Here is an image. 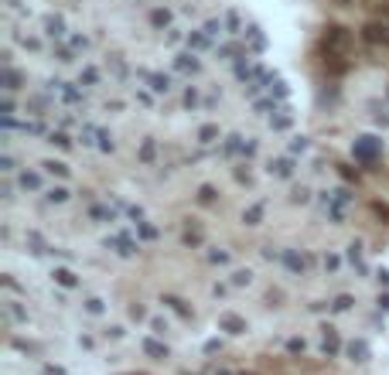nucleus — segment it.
Segmentation results:
<instances>
[{
  "label": "nucleus",
  "mask_w": 389,
  "mask_h": 375,
  "mask_svg": "<svg viewBox=\"0 0 389 375\" xmlns=\"http://www.w3.org/2000/svg\"><path fill=\"white\" fill-rule=\"evenodd\" d=\"M376 154H379V140H372V136L355 140V157H358V160H372Z\"/></svg>",
  "instance_id": "1"
},
{
  "label": "nucleus",
  "mask_w": 389,
  "mask_h": 375,
  "mask_svg": "<svg viewBox=\"0 0 389 375\" xmlns=\"http://www.w3.org/2000/svg\"><path fill=\"white\" fill-rule=\"evenodd\" d=\"M48 198H51V201H65V198H69V191H65V188H55Z\"/></svg>",
  "instance_id": "17"
},
{
  "label": "nucleus",
  "mask_w": 389,
  "mask_h": 375,
  "mask_svg": "<svg viewBox=\"0 0 389 375\" xmlns=\"http://www.w3.org/2000/svg\"><path fill=\"white\" fill-rule=\"evenodd\" d=\"M218 31H222V24H218V21H208L205 24V34H208V38H215Z\"/></svg>",
  "instance_id": "16"
},
{
  "label": "nucleus",
  "mask_w": 389,
  "mask_h": 375,
  "mask_svg": "<svg viewBox=\"0 0 389 375\" xmlns=\"http://www.w3.org/2000/svg\"><path fill=\"white\" fill-rule=\"evenodd\" d=\"M348 355H352V362H366L369 358V344L366 341H348Z\"/></svg>",
  "instance_id": "4"
},
{
  "label": "nucleus",
  "mask_w": 389,
  "mask_h": 375,
  "mask_svg": "<svg viewBox=\"0 0 389 375\" xmlns=\"http://www.w3.org/2000/svg\"><path fill=\"white\" fill-rule=\"evenodd\" d=\"M188 41H191L194 48H205V45H208V38H202V34H191V38H188Z\"/></svg>",
  "instance_id": "19"
},
{
  "label": "nucleus",
  "mask_w": 389,
  "mask_h": 375,
  "mask_svg": "<svg viewBox=\"0 0 389 375\" xmlns=\"http://www.w3.org/2000/svg\"><path fill=\"white\" fill-rule=\"evenodd\" d=\"M55 276H58V283H62V286H75V276H72L69 270H58Z\"/></svg>",
  "instance_id": "11"
},
{
  "label": "nucleus",
  "mask_w": 389,
  "mask_h": 375,
  "mask_svg": "<svg viewBox=\"0 0 389 375\" xmlns=\"http://www.w3.org/2000/svg\"><path fill=\"white\" fill-rule=\"evenodd\" d=\"M48 34H62V17H48Z\"/></svg>",
  "instance_id": "12"
},
{
  "label": "nucleus",
  "mask_w": 389,
  "mask_h": 375,
  "mask_svg": "<svg viewBox=\"0 0 389 375\" xmlns=\"http://www.w3.org/2000/svg\"><path fill=\"white\" fill-rule=\"evenodd\" d=\"M215 136H218V130H215V126H205V130H202V140H205V143H212Z\"/></svg>",
  "instance_id": "14"
},
{
  "label": "nucleus",
  "mask_w": 389,
  "mask_h": 375,
  "mask_svg": "<svg viewBox=\"0 0 389 375\" xmlns=\"http://www.w3.org/2000/svg\"><path fill=\"white\" fill-rule=\"evenodd\" d=\"M218 375H229V372H218Z\"/></svg>",
  "instance_id": "24"
},
{
  "label": "nucleus",
  "mask_w": 389,
  "mask_h": 375,
  "mask_svg": "<svg viewBox=\"0 0 389 375\" xmlns=\"http://www.w3.org/2000/svg\"><path fill=\"white\" fill-rule=\"evenodd\" d=\"M218 328H226L229 334H242V331H246V321L236 318V314H222V318H218Z\"/></svg>",
  "instance_id": "3"
},
{
  "label": "nucleus",
  "mask_w": 389,
  "mask_h": 375,
  "mask_svg": "<svg viewBox=\"0 0 389 375\" xmlns=\"http://www.w3.org/2000/svg\"><path fill=\"white\" fill-rule=\"evenodd\" d=\"M21 184H24V188H38V178H35V174H24Z\"/></svg>",
  "instance_id": "20"
},
{
  "label": "nucleus",
  "mask_w": 389,
  "mask_h": 375,
  "mask_svg": "<svg viewBox=\"0 0 389 375\" xmlns=\"http://www.w3.org/2000/svg\"><path fill=\"white\" fill-rule=\"evenodd\" d=\"M366 38H369V41H379V38H386V27H379V24H369V27H366Z\"/></svg>",
  "instance_id": "8"
},
{
  "label": "nucleus",
  "mask_w": 389,
  "mask_h": 375,
  "mask_svg": "<svg viewBox=\"0 0 389 375\" xmlns=\"http://www.w3.org/2000/svg\"><path fill=\"white\" fill-rule=\"evenodd\" d=\"M324 352H328V355H335V352H338V334H335L331 328L324 331Z\"/></svg>",
  "instance_id": "5"
},
{
  "label": "nucleus",
  "mask_w": 389,
  "mask_h": 375,
  "mask_svg": "<svg viewBox=\"0 0 389 375\" xmlns=\"http://www.w3.org/2000/svg\"><path fill=\"white\" fill-rule=\"evenodd\" d=\"M324 45L331 48V51H345V45H348V34H345V27H328Z\"/></svg>",
  "instance_id": "2"
},
{
  "label": "nucleus",
  "mask_w": 389,
  "mask_h": 375,
  "mask_svg": "<svg viewBox=\"0 0 389 375\" xmlns=\"http://www.w3.org/2000/svg\"><path fill=\"white\" fill-rule=\"evenodd\" d=\"M232 280H236V283H249V273H246V270H239L236 276H232Z\"/></svg>",
  "instance_id": "21"
},
{
  "label": "nucleus",
  "mask_w": 389,
  "mask_h": 375,
  "mask_svg": "<svg viewBox=\"0 0 389 375\" xmlns=\"http://www.w3.org/2000/svg\"><path fill=\"white\" fill-rule=\"evenodd\" d=\"M260 218H263V205H253L249 212H246V222H249V225H256Z\"/></svg>",
  "instance_id": "10"
},
{
  "label": "nucleus",
  "mask_w": 389,
  "mask_h": 375,
  "mask_svg": "<svg viewBox=\"0 0 389 375\" xmlns=\"http://www.w3.org/2000/svg\"><path fill=\"white\" fill-rule=\"evenodd\" d=\"M348 304H352V297H338V304H335V307H338V310H348Z\"/></svg>",
  "instance_id": "22"
},
{
  "label": "nucleus",
  "mask_w": 389,
  "mask_h": 375,
  "mask_svg": "<svg viewBox=\"0 0 389 375\" xmlns=\"http://www.w3.org/2000/svg\"><path fill=\"white\" fill-rule=\"evenodd\" d=\"M284 263H287V266H290L294 273H300V270H304V259H300L297 252H284Z\"/></svg>",
  "instance_id": "7"
},
{
  "label": "nucleus",
  "mask_w": 389,
  "mask_h": 375,
  "mask_svg": "<svg viewBox=\"0 0 389 375\" xmlns=\"http://www.w3.org/2000/svg\"><path fill=\"white\" fill-rule=\"evenodd\" d=\"M45 170H51V174H62V178L69 174V167H65L62 160H45Z\"/></svg>",
  "instance_id": "9"
},
{
  "label": "nucleus",
  "mask_w": 389,
  "mask_h": 375,
  "mask_svg": "<svg viewBox=\"0 0 389 375\" xmlns=\"http://www.w3.org/2000/svg\"><path fill=\"white\" fill-rule=\"evenodd\" d=\"M144 348H147V355H154V358H164V355H168V348H164L160 341H144Z\"/></svg>",
  "instance_id": "6"
},
{
  "label": "nucleus",
  "mask_w": 389,
  "mask_h": 375,
  "mask_svg": "<svg viewBox=\"0 0 389 375\" xmlns=\"http://www.w3.org/2000/svg\"><path fill=\"white\" fill-rule=\"evenodd\" d=\"M150 85L157 92H168V79H160V75H150Z\"/></svg>",
  "instance_id": "13"
},
{
  "label": "nucleus",
  "mask_w": 389,
  "mask_h": 375,
  "mask_svg": "<svg viewBox=\"0 0 389 375\" xmlns=\"http://www.w3.org/2000/svg\"><path fill=\"white\" fill-rule=\"evenodd\" d=\"M150 157H154V143L147 140V143H144V160H150Z\"/></svg>",
  "instance_id": "23"
},
{
  "label": "nucleus",
  "mask_w": 389,
  "mask_h": 375,
  "mask_svg": "<svg viewBox=\"0 0 389 375\" xmlns=\"http://www.w3.org/2000/svg\"><path fill=\"white\" fill-rule=\"evenodd\" d=\"M150 21H154V24H157V27H160V24H168V21H171V17H168V11H154V17H150Z\"/></svg>",
  "instance_id": "15"
},
{
  "label": "nucleus",
  "mask_w": 389,
  "mask_h": 375,
  "mask_svg": "<svg viewBox=\"0 0 389 375\" xmlns=\"http://www.w3.org/2000/svg\"><path fill=\"white\" fill-rule=\"evenodd\" d=\"M51 143H58V147H69V136H65V133H51Z\"/></svg>",
  "instance_id": "18"
}]
</instances>
